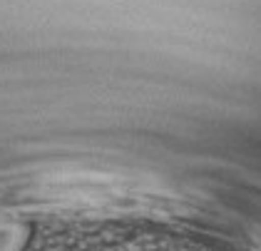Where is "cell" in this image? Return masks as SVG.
<instances>
[{
	"mask_svg": "<svg viewBox=\"0 0 261 251\" xmlns=\"http://www.w3.org/2000/svg\"><path fill=\"white\" fill-rule=\"evenodd\" d=\"M25 236L13 224H0V251H20Z\"/></svg>",
	"mask_w": 261,
	"mask_h": 251,
	"instance_id": "obj_1",
	"label": "cell"
}]
</instances>
